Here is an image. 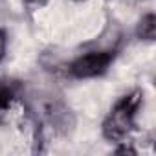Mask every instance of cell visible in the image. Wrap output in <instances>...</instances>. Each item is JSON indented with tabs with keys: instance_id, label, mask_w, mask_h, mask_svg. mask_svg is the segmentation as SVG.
<instances>
[{
	"instance_id": "6da1fadb",
	"label": "cell",
	"mask_w": 156,
	"mask_h": 156,
	"mask_svg": "<svg viewBox=\"0 0 156 156\" xmlns=\"http://www.w3.org/2000/svg\"><path fill=\"white\" fill-rule=\"evenodd\" d=\"M143 103V92L134 90L116 101L103 121V136L108 141L123 143L136 129V116Z\"/></svg>"
},
{
	"instance_id": "7a4b0ae2",
	"label": "cell",
	"mask_w": 156,
	"mask_h": 156,
	"mask_svg": "<svg viewBox=\"0 0 156 156\" xmlns=\"http://www.w3.org/2000/svg\"><path fill=\"white\" fill-rule=\"evenodd\" d=\"M116 51L114 50H99V51H88L72 61L68 66V72L75 79H92V77L103 75L110 64L114 62Z\"/></svg>"
},
{
	"instance_id": "3957f363",
	"label": "cell",
	"mask_w": 156,
	"mask_h": 156,
	"mask_svg": "<svg viewBox=\"0 0 156 156\" xmlns=\"http://www.w3.org/2000/svg\"><path fill=\"white\" fill-rule=\"evenodd\" d=\"M22 85L17 79H9V77H2L0 79V112H6L20 96Z\"/></svg>"
},
{
	"instance_id": "277c9868",
	"label": "cell",
	"mask_w": 156,
	"mask_h": 156,
	"mask_svg": "<svg viewBox=\"0 0 156 156\" xmlns=\"http://www.w3.org/2000/svg\"><path fill=\"white\" fill-rule=\"evenodd\" d=\"M136 35H138V39L147 41V42H152L156 39V17H154V13H147L141 17V20L136 26Z\"/></svg>"
},
{
	"instance_id": "5b68a950",
	"label": "cell",
	"mask_w": 156,
	"mask_h": 156,
	"mask_svg": "<svg viewBox=\"0 0 156 156\" xmlns=\"http://www.w3.org/2000/svg\"><path fill=\"white\" fill-rule=\"evenodd\" d=\"M6 46H8V37H6L4 30H0V61L6 55Z\"/></svg>"
},
{
	"instance_id": "8992f818",
	"label": "cell",
	"mask_w": 156,
	"mask_h": 156,
	"mask_svg": "<svg viewBox=\"0 0 156 156\" xmlns=\"http://www.w3.org/2000/svg\"><path fill=\"white\" fill-rule=\"evenodd\" d=\"M24 2H26L30 8H41V6H44L46 2H50V0H24Z\"/></svg>"
}]
</instances>
